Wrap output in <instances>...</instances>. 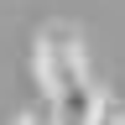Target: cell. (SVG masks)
Segmentation results:
<instances>
[{"mask_svg": "<svg viewBox=\"0 0 125 125\" xmlns=\"http://www.w3.org/2000/svg\"><path fill=\"white\" fill-rule=\"evenodd\" d=\"M47 109H52V125H99V115H104V94L94 89L89 73H78V78H68L62 89L47 94Z\"/></svg>", "mask_w": 125, "mask_h": 125, "instance_id": "cell-2", "label": "cell"}, {"mask_svg": "<svg viewBox=\"0 0 125 125\" xmlns=\"http://www.w3.org/2000/svg\"><path fill=\"white\" fill-rule=\"evenodd\" d=\"M120 125H125V104H120Z\"/></svg>", "mask_w": 125, "mask_h": 125, "instance_id": "cell-4", "label": "cell"}, {"mask_svg": "<svg viewBox=\"0 0 125 125\" xmlns=\"http://www.w3.org/2000/svg\"><path fill=\"white\" fill-rule=\"evenodd\" d=\"M16 125H52V109H47V115H37V109H26V115L16 120Z\"/></svg>", "mask_w": 125, "mask_h": 125, "instance_id": "cell-3", "label": "cell"}, {"mask_svg": "<svg viewBox=\"0 0 125 125\" xmlns=\"http://www.w3.org/2000/svg\"><path fill=\"white\" fill-rule=\"evenodd\" d=\"M31 62H37L42 94H52V89H62V83H68V78L89 73V62H83V37H78L73 26H62V21L42 26L37 47H31Z\"/></svg>", "mask_w": 125, "mask_h": 125, "instance_id": "cell-1", "label": "cell"}]
</instances>
